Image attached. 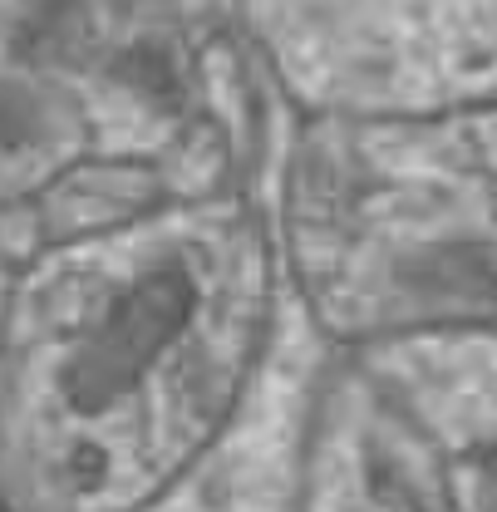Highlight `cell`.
<instances>
[{
    "instance_id": "6da1fadb",
    "label": "cell",
    "mask_w": 497,
    "mask_h": 512,
    "mask_svg": "<svg viewBox=\"0 0 497 512\" xmlns=\"http://www.w3.org/2000/svg\"><path fill=\"white\" fill-rule=\"evenodd\" d=\"M109 0H0V207L40 192L89 138L84 89L163 104L173 60L158 40H109Z\"/></svg>"
}]
</instances>
